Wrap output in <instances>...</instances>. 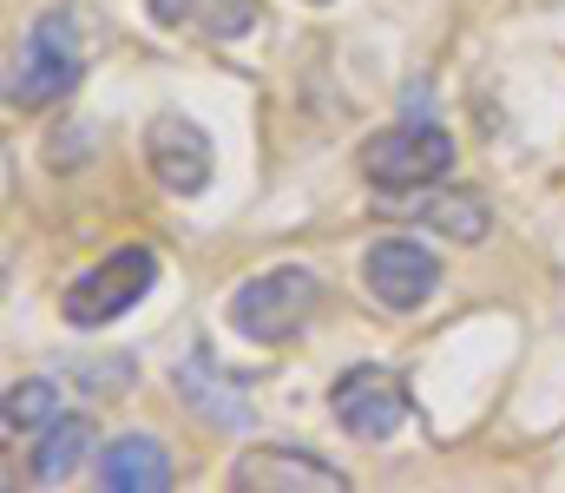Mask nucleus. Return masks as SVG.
I'll return each instance as SVG.
<instances>
[{
    "mask_svg": "<svg viewBox=\"0 0 565 493\" xmlns=\"http://www.w3.org/2000/svg\"><path fill=\"white\" fill-rule=\"evenodd\" d=\"M329 408H335V421H342L349 435H362V441H388V435L408 421V382H402L395 368L362 362V368H349V375L329 388Z\"/></svg>",
    "mask_w": 565,
    "mask_h": 493,
    "instance_id": "423d86ee",
    "label": "nucleus"
},
{
    "mask_svg": "<svg viewBox=\"0 0 565 493\" xmlns=\"http://www.w3.org/2000/svg\"><path fill=\"white\" fill-rule=\"evenodd\" d=\"M178 401L184 408H198L204 421H217V428H250L257 415H250V401H244V388L217 368V355L211 349H191L184 362H178Z\"/></svg>",
    "mask_w": 565,
    "mask_h": 493,
    "instance_id": "1a4fd4ad",
    "label": "nucleus"
},
{
    "mask_svg": "<svg viewBox=\"0 0 565 493\" xmlns=\"http://www.w3.org/2000/svg\"><path fill=\"white\" fill-rule=\"evenodd\" d=\"M427 224H434L440 237H454V244H480L493 217H487V197H473V191H447V197L427 204Z\"/></svg>",
    "mask_w": 565,
    "mask_h": 493,
    "instance_id": "ddd939ff",
    "label": "nucleus"
},
{
    "mask_svg": "<svg viewBox=\"0 0 565 493\" xmlns=\"http://www.w3.org/2000/svg\"><path fill=\"white\" fill-rule=\"evenodd\" d=\"M362 283H369V297L382 310L408 317L440 290V257L427 244H415V237H375L369 257H362Z\"/></svg>",
    "mask_w": 565,
    "mask_h": 493,
    "instance_id": "39448f33",
    "label": "nucleus"
},
{
    "mask_svg": "<svg viewBox=\"0 0 565 493\" xmlns=\"http://www.w3.org/2000/svg\"><path fill=\"white\" fill-rule=\"evenodd\" d=\"M145 164H151V178L164 191L198 197L211 184V171H217V152H211V132L204 126H191L184 112H158L145 126Z\"/></svg>",
    "mask_w": 565,
    "mask_h": 493,
    "instance_id": "0eeeda50",
    "label": "nucleus"
},
{
    "mask_svg": "<svg viewBox=\"0 0 565 493\" xmlns=\"http://www.w3.org/2000/svg\"><path fill=\"white\" fill-rule=\"evenodd\" d=\"M158 26L191 33V40H244L257 26V0H145Z\"/></svg>",
    "mask_w": 565,
    "mask_h": 493,
    "instance_id": "9d476101",
    "label": "nucleus"
},
{
    "mask_svg": "<svg viewBox=\"0 0 565 493\" xmlns=\"http://www.w3.org/2000/svg\"><path fill=\"white\" fill-rule=\"evenodd\" d=\"M355 164L375 191H415V184H434V178L454 171V139L427 119H408V126H388V132L362 139Z\"/></svg>",
    "mask_w": 565,
    "mask_h": 493,
    "instance_id": "20e7f679",
    "label": "nucleus"
},
{
    "mask_svg": "<svg viewBox=\"0 0 565 493\" xmlns=\"http://www.w3.org/2000/svg\"><path fill=\"white\" fill-rule=\"evenodd\" d=\"M316 303H322V283L302 270V264H277V270H264V277H250L237 297H231V323L237 335H250V342H289L296 329L316 317Z\"/></svg>",
    "mask_w": 565,
    "mask_h": 493,
    "instance_id": "f03ea898",
    "label": "nucleus"
},
{
    "mask_svg": "<svg viewBox=\"0 0 565 493\" xmlns=\"http://www.w3.org/2000/svg\"><path fill=\"white\" fill-rule=\"evenodd\" d=\"M151 283H158V250H151V244H126V250H113L106 264H93L79 283H66L60 317H66L73 329L119 323L145 290H151Z\"/></svg>",
    "mask_w": 565,
    "mask_h": 493,
    "instance_id": "7ed1b4c3",
    "label": "nucleus"
},
{
    "mask_svg": "<svg viewBox=\"0 0 565 493\" xmlns=\"http://www.w3.org/2000/svg\"><path fill=\"white\" fill-rule=\"evenodd\" d=\"M316 7H322V0H316Z\"/></svg>",
    "mask_w": 565,
    "mask_h": 493,
    "instance_id": "2eb2a0df",
    "label": "nucleus"
},
{
    "mask_svg": "<svg viewBox=\"0 0 565 493\" xmlns=\"http://www.w3.org/2000/svg\"><path fill=\"white\" fill-rule=\"evenodd\" d=\"M79 73H86L79 20H73V7H46L33 20V33H26V46H20V66L7 79V99L26 106V112L33 106H53V99H66L79 86Z\"/></svg>",
    "mask_w": 565,
    "mask_h": 493,
    "instance_id": "f257e3e1",
    "label": "nucleus"
},
{
    "mask_svg": "<svg viewBox=\"0 0 565 493\" xmlns=\"http://www.w3.org/2000/svg\"><path fill=\"white\" fill-rule=\"evenodd\" d=\"M93 454V421L86 415H53L33 441V481H66Z\"/></svg>",
    "mask_w": 565,
    "mask_h": 493,
    "instance_id": "f8f14e48",
    "label": "nucleus"
},
{
    "mask_svg": "<svg viewBox=\"0 0 565 493\" xmlns=\"http://www.w3.org/2000/svg\"><path fill=\"white\" fill-rule=\"evenodd\" d=\"M99 481L113 493H158V487H171V454L151 435H119L99 454Z\"/></svg>",
    "mask_w": 565,
    "mask_h": 493,
    "instance_id": "9b49d317",
    "label": "nucleus"
},
{
    "mask_svg": "<svg viewBox=\"0 0 565 493\" xmlns=\"http://www.w3.org/2000/svg\"><path fill=\"white\" fill-rule=\"evenodd\" d=\"M231 481L237 487H257V493H277V487H302V493H342L349 474L329 468L322 454H302V448H250L231 461Z\"/></svg>",
    "mask_w": 565,
    "mask_h": 493,
    "instance_id": "6e6552de",
    "label": "nucleus"
},
{
    "mask_svg": "<svg viewBox=\"0 0 565 493\" xmlns=\"http://www.w3.org/2000/svg\"><path fill=\"white\" fill-rule=\"evenodd\" d=\"M0 415H7V435H40L53 421V382H13Z\"/></svg>",
    "mask_w": 565,
    "mask_h": 493,
    "instance_id": "4468645a",
    "label": "nucleus"
}]
</instances>
